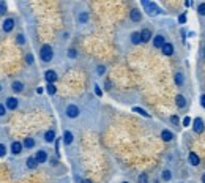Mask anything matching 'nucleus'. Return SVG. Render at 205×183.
<instances>
[{
	"label": "nucleus",
	"mask_w": 205,
	"mask_h": 183,
	"mask_svg": "<svg viewBox=\"0 0 205 183\" xmlns=\"http://www.w3.org/2000/svg\"><path fill=\"white\" fill-rule=\"evenodd\" d=\"M46 81L49 82V84H52L54 81L57 79V74H55V71H52V70H49V71H46Z\"/></svg>",
	"instance_id": "obj_7"
},
{
	"label": "nucleus",
	"mask_w": 205,
	"mask_h": 183,
	"mask_svg": "<svg viewBox=\"0 0 205 183\" xmlns=\"http://www.w3.org/2000/svg\"><path fill=\"white\" fill-rule=\"evenodd\" d=\"M63 140H65V144H71V142H73V133H71V131H65Z\"/></svg>",
	"instance_id": "obj_17"
},
{
	"label": "nucleus",
	"mask_w": 205,
	"mask_h": 183,
	"mask_svg": "<svg viewBox=\"0 0 205 183\" xmlns=\"http://www.w3.org/2000/svg\"><path fill=\"white\" fill-rule=\"evenodd\" d=\"M161 51H162L164 55H172V54H174V46H172L170 43H166V44L161 47Z\"/></svg>",
	"instance_id": "obj_5"
},
{
	"label": "nucleus",
	"mask_w": 205,
	"mask_h": 183,
	"mask_svg": "<svg viewBox=\"0 0 205 183\" xmlns=\"http://www.w3.org/2000/svg\"><path fill=\"white\" fill-rule=\"evenodd\" d=\"M175 101H177V106H178V108H185L186 101H185V96H183V95H177Z\"/></svg>",
	"instance_id": "obj_16"
},
{
	"label": "nucleus",
	"mask_w": 205,
	"mask_h": 183,
	"mask_svg": "<svg viewBox=\"0 0 205 183\" xmlns=\"http://www.w3.org/2000/svg\"><path fill=\"white\" fill-rule=\"evenodd\" d=\"M203 57H205V47H203Z\"/></svg>",
	"instance_id": "obj_44"
},
{
	"label": "nucleus",
	"mask_w": 205,
	"mask_h": 183,
	"mask_svg": "<svg viewBox=\"0 0 205 183\" xmlns=\"http://www.w3.org/2000/svg\"><path fill=\"white\" fill-rule=\"evenodd\" d=\"M80 183H92V181H90V180H82Z\"/></svg>",
	"instance_id": "obj_42"
},
{
	"label": "nucleus",
	"mask_w": 205,
	"mask_h": 183,
	"mask_svg": "<svg viewBox=\"0 0 205 183\" xmlns=\"http://www.w3.org/2000/svg\"><path fill=\"white\" fill-rule=\"evenodd\" d=\"M104 70H106L104 67H98V70H96V71H98V74H103V73H104Z\"/></svg>",
	"instance_id": "obj_38"
},
{
	"label": "nucleus",
	"mask_w": 205,
	"mask_h": 183,
	"mask_svg": "<svg viewBox=\"0 0 205 183\" xmlns=\"http://www.w3.org/2000/svg\"><path fill=\"white\" fill-rule=\"evenodd\" d=\"M178 22H180V24H185V22H186V14H180V16H178Z\"/></svg>",
	"instance_id": "obj_32"
},
{
	"label": "nucleus",
	"mask_w": 205,
	"mask_h": 183,
	"mask_svg": "<svg viewBox=\"0 0 205 183\" xmlns=\"http://www.w3.org/2000/svg\"><path fill=\"white\" fill-rule=\"evenodd\" d=\"M36 164H38V161H36L35 158H29V160H27V166H29L30 169L36 167Z\"/></svg>",
	"instance_id": "obj_22"
},
{
	"label": "nucleus",
	"mask_w": 205,
	"mask_h": 183,
	"mask_svg": "<svg viewBox=\"0 0 205 183\" xmlns=\"http://www.w3.org/2000/svg\"><path fill=\"white\" fill-rule=\"evenodd\" d=\"M44 139H46V142H52L54 139H55V133H54V131H47L44 134Z\"/></svg>",
	"instance_id": "obj_19"
},
{
	"label": "nucleus",
	"mask_w": 205,
	"mask_h": 183,
	"mask_svg": "<svg viewBox=\"0 0 205 183\" xmlns=\"http://www.w3.org/2000/svg\"><path fill=\"white\" fill-rule=\"evenodd\" d=\"M202 183H205V174L202 175Z\"/></svg>",
	"instance_id": "obj_43"
},
{
	"label": "nucleus",
	"mask_w": 205,
	"mask_h": 183,
	"mask_svg": "<svg viewBox=\"0 0 205 183\" xmlns=\"http://www.w3.org/2000/svg\"><path fill=\"white\" fill-rule=\"evenodd\" d=\"M189 123H191V119H189V117H185V119H183V125H185V126H188Z\"/></svg>",
	"instance_id": "obj_35"
},
{
	"label": "nucleus",
	"mask_w": 205,
	"mask_h": 183,
	"mask_svg": "<svg viewBox=\"0 0 205 183\" xmlns=\"http://www.w3.org/2000/svg\"><path fill=\"white\" fill-rule=\"evenodd\" d=\"M68 55H70L71 59H74V57H76V51H74V49H70V52H68Z\"/></svg>",
	"instance_id": "obj_36"
},
{
	"label": "nucleus",
	"mask_w": 205,
	"mask_h": 183,
	"mask_svg": "<svg viewBox=\"0 0 205 183\" xmlns=\"http://www.w3.org/2000/svg\"><path fill=\"white\" fill-rule=\"evenodd\" d=\"M170 177H172L170 171H164V172H162V178H164V180H170Z\"/></svg>",
	"instance_id": "obj_27"
},
{
	"label": "nucleus",
	"mask_w": 205,
	"mask_h": 183,
	"mask_svg": "<svg viewBox=\"0 0 205 183\" xmlns=\"http://www.w3.org/2000/svg\"><path fill=\"white\" fill-rule=\"evenodd\" d=\"M21 150H22V145H21L19 142H13V144H11V152L14 153V155L21 153Z\"/></svg>",
	"instance_id": "obj_14"
},
{
	"label": "nucleus",
	"mask_w": 205,
	"mask_h": 183,
	"mask_svg": "<svg viewBox=\"0 0 205 183\" xmlns=\"http://www.w3.org/2000/svg\"><path fill=\"white\" fill-rule=\"evenodd\" d=\"M95 93H96L98 96H101V95H103V92H101V88H100L98 85H95Z\"/></svg>",
	"instance_id": "obj_33"
},
{
	"label": "nucleus",
	"mask_w": 205,
	"mask_h": 183,
	"mask_svg": "<svg viewBox=\"0 0 205 183\" xmlns=\"http://www.w3.org/2000/svg\"><path fill=\"white\" fill-rule=\"evenodd\" d=\"M6 108L8 109H16L18 108V100L16 98H8L6 100Z\"/></svg>",
	"instance_id": "obj_13"
},
{
	"label": "nucleus",
	"mask_w": 205,
	"mask_h": 183,
	"mask_svg": "<svg viewBox=\"0 0 205 183\" xmlns=\"http://www.w3.org/2000/svg\"><path fill=\"white\" fill-rule=\"evenodd\" d=\"M35 160H36L38 163H44V161L47 160V153H46V152H43V150L38 152V153H36V156H35Z\"/></svg>",
	"instance_id": "obj_10"
},
{
	"label": "nucleus",
	"mask_w": 205,
	"mask_h": 183,
	"mask_svg": "<svg viewBox=\"0 0 205 183\" xmlns=\"http://www.w3.org/2000/svg\"><path fill=\"white\" fill-rule=\"evenodd\" d=\"M25 60H27V62H29V63H33V55H32V54H27Z\"/></svg>",
	"instance_id": "obj_34"
},
{
	"label": "nucleus",
	"mask_w": 205,
	"mask_h": 183,
	"mask_svg": "<svg viewBox=\"0 0 205 183\" xmlns=\"http://www.w3.org/2000/svg\"><path fill=\"white\" fill-rule=\"evenodd\" d=\"M131 21H134V22H139L141 21V13H139V10H131Z\"/></svg>",
	"instance_id": "obj_15"
},
{
	"label": "nucleus",
	"mask_w": 205,
	"mask_h": 183,
	"mask_svg": "<svg viewBox=\"0 0 205 183\" xmlns=\"http://www.w3.org/2000/svg\"><path fill=\"white\" fill-rule=\"evenodd\" d=\"M22 88H24V85H22V82H13V90L14 92H22Z\"/></svg>",
	"instance_id": "obj_20"
},
{
	"label": "nucleus",
	"mask_w": 205,
	"mask_h": 183,
	"mask_svg": "<svg viewBox=\"0 0 205 183\" xmlns=\"http://www.w3.org/2000/svg\"><path fill=\"white\" fill-rule=\"evenodd\" d=\"M142 6L148 11V14H150V16H156V14H159V8H158L153 2H147V0H142Z\"/></svg>",
	"instance_id": "obj_1"
},
{
	"label": "nucleus",
	"mask_w": 205,
	"mask_h": 183,
	"mask_svg": "<svg viewBox=\"0 0 205 183\" xmlns=\"http://www.w3.org/2000/svg\"><path fill=\"white\" fill-rule=\"evenodd\" d=\"M24 41H25V40H24V36H22V35H19V36H18V43H21V44H22Z\"/></svg>",
	"instance_id": "obj_40"
},
{
	"label": "nucleus",
	"mask_w": 205,
	"mask_h": 183,
	"mask_svg": "<svg viewBox=\"0 0 205 183\" xmlns=\"http://www.w3.org/2000/svg\"><path fill=\"white\" fill-rule=\"evenodd\" d=\"M5 114V106L3 104H0V115H3Z\"/></svg>",
	"instance_id": "obj_39"
},
{
	"label": "nucleus",
	"mask_w": 205,
	"mask_h": 183,
	"mask_svg": "<svg viewBox=\"0 0 205 183\" xmlns=\"http://www.w3.org/2000/svg\"><path fill=\"white\" fill-rule=\"evenodd\" d=\"M175 84L177 85H182L183 84V74L182 73H177L175 74Z\"/></svg>",
	"instance_id": "obj_21"
},
{
	"label": "nucleus",
	"mask_w": 205,
	"mask_h": 183,
	"mask_svg": "<svg viewBox=\"0 0 205 183\" xmlns=\"http://www.w3.org/2000/svg\"><path fill=\"white\" fill-rule=\"evenodd\" d=\"M131 41H133L134 44H139V43H141V33L134 32V33L131 35Z\"/></svg>",
	"instance_id": "obj_18"
},
{
	"label": "nucleus",
	"mask_w": 205,
	"mask_h": 183,
	"mask_svg": "<svg viewBox=\"0 0 205 183\" xmlns=\"http://www.w3.org/2000/svg\"><path fill=\"white\" fill-rule=\"evenodd\" d=\"M161 139H162V140H166V142H169V140L174 139V134L169 131V129H164V131L161 133Z\"/></svg>",
	"instance_id": "obj_11"
},
{
	"label": "nucleus",
	"mask_w": 205,
	"mask_h": 183,
	"mask_svg": "<svg viewBox=\"0 0 205 183\" xmlns=\"http://www.w3.org/2000/svg\"><path fill=\"white\" fill-rule=\"evenodd\" d=\"M46 88H47V93H51V95H54V93H55V90H57L54 84H47V87H46Z\"/></svg>",
	"instance_id": "obj_24"
},
{
	"label": "nucleus",
	"mask_w": 205,
	"mask_h": 183,
	"mask_svg": "<svg viewBox=\"0 0 205 183\" xmlns=\"http://www.w3.org/2000/svg\"><path fill=\"white\" fill-rule=\"evenodd\" d=\"M6 153V147L3 145V144H0V156H3Z\"/></svg>",
	"instance_id": "obj_31"
},
{
	"label": "nucleus",
	"mask_w": 205,
	"mask_h": 183,
	"mask_svg": "<svg viewBox=\"0 0 205 183\" xmlns=\"http://www.w3.org/2000/svg\"><path fill=\"white\" fill-rule=\"evenodd\" d=\"M133 111L137 112V114H141V115H144V117H148V114H147L144 109H141V108H133Z\"/></svg>",
	"instance_id": "obj_26"
},
{
	"label": "nucleus",
	"mask_w": 205,
	"mask_h": 183,
	"mask_svg": "<svg viewBox=\"0 0 205 183\" xmlns=\"http://www.w3.org/2000/svg\"><path fill=\"white\" fill-rule=\"evenodd\" d=\"M197 13H199V14H202V16H205V3H200L197 6Z\"/></svg>",
	"instance_id": "obj_25"
},
{
	"label": "nucleus",
	"mask_w": 205,
	"mask_h": 183,
	"mask_svg": "<svg viewBox=\"0 0 205 183\" xmlns=\"http://www.w3.org/2000/svg\"><path fill=\"white\" fill-rule=\"evenodd\" d=\"M147 181H148L147 175H145V174H141V175H139V183H147Z\"/></svg>",
	"instance_id": "obj_29"
},
{
	"label": "nucleus",
	"mask_w": 205,
	"mask_h": 183,
	"mask_svg": "<svg viewBox=\"0 0 205 183\" xmlns=\"http://www.w3.org/2000/svg\"><path fill=\"white\" fill-rule=\"evenodd\" d=\"M13 27H14V21H13V19H6V21L3 22V30H5V32L13 30Z\"/></svg>",
	"instance_id": "obj_12"
},
{
	"label": "nucleus",
	"mask_w": 205,
	"mask_h": 183,
	"mask_svg": "<svg viewBox=\"0 0 205 183\" xmlns=\"http://www.w3.org/2000/svg\"><path fill=\"white\" fill-rule=\"evenodd\" d=\"M77 114H79V109L74 106V104H70V106L66 108V115H68V117L74 119V117H77Z\"/></svg>",
	"instance_id": "obj_4"
},
{
	"label": "nucleus",
	"mask_w": 205,
	"mask_h": 183,
	"mask_svg": "<svg viewBox=\"0 0 205 183\" xmlns=\"http://www.w3.org/2000/svg\"><path fill=\"white\" fill-rule=\"evenodd\" d=\"M153 44H155V47H162L164 44H166V41H164V36L162 35H156L153 38Z\"/></svg>",
	"instance_id": "obj_6"
},
{
	"label": "nucleus",
	"mask_w": 205,
	"mask_h": 183,
	"mask_svg": "<svg viewBox=\"0 0 205 183\" xmlns=\"http://www.w3.org/2000/svg\"><path fill=\"white\" fill-rule=\"evenodd\" d=\"M170 122H172V123H177V122H178V117H177V115H172V117H170Z\"/></svg>",
	"instance_id": "obj_37"
},
{
	"label": "nucleus",
	"mask_w": 205,
	"mask_h": 183,
	"mask_svg": "<svg viewBox=\"0 0 205 183\" xmlns=\"http://www.w3.org/2000/svg\"><path fill=\"white\" fill-rule=\"evenodd\" d=\"M188 160H189V164H193V166H199V156H197L194 152H191V153H189Z\"/></svg>",
	"instance_id": "obj_8"
},
{
	"label": "nucleus",
	"mask_w": 205,
	"mask_h": 183,
	"mask_svg": "<svg viewBox=\"0 0 205 183\" xmlns=\"http://www.w3.org/2000/svg\"><path fill=\"white\" fill-rule=\"evenodd\" d=\"M150 38H152V32H150L148 29H145V30H142L141 32V41H144V43H147Z\"/></svg>",
	"instance_id": "obj_9"
},
{
	"label": "nucleus",
	"mask_w": 205,
	"mask_h": 183,
	"mask_svg": "<svg viewBox=\"0 0 205 183\" xmlns=\"http://www.w3.org/2000/svg\"><path fill=\"white\" fill-rule=\"evenodd\" d=\"M5 11H6V5H5V2H0V14H5Z\"/></svg>",
	"instance_id": "obj_28"
},
{
	"label": "nucleus",
	"mask_w": 205,
	"mask_h": 183,
	"mask_svg": "<svg viewBox=\"0 0 205 183\" xmlns=\"http://www.w3.org/2000/svg\"><path fill=\"white\" fill-rule=\"evenodd\" d=\"M52 59V47L44 44L43 47H41V60L43 62H49Z\"/></svg>",
	"instance_id": "obj_2"
},
{
	"label": "nucleus",
	"mask_w": 205,
	"mask_h": 183,
	"mask_svg": "<svg viewBox=\"0 0 205 183\" xmlns=\"http://www.w3.org/2000/svg\"><path fill=\"white\" fill-rule=\"evenodd\" d=\"M123 183H128V181H123Z\"/></svg>",
	"instance_id": "obj_45"
},
{
	"label": "nucleus",
	"mask_w": 205,
	"mask_h": 183,
	"mask_svg": "<svg viewBox=\"0 0 205 183\" xmlns=\"http://www.w3.org/2000/svg\"><path fill=\"white\" fill-rule=\"evenodd\" d=\"M200 104L205 108V95H202V96H200Z\"/></svg>",
	"instance_id": "obj_41"
},
{
	"label": "nucleus",
	"mask_w": 205,
	"mask_h": 183,
	"mask_svg": "<svg viewBox=\"0 0 205 183\" xmlns=\"http://www.w3.org/2000/svg\"><path fill=\"white\" fill-rule=\"evenodd\" d=\"M87 19H88V14H87V13H82V14L79 16V21H80V22H85Z\"/></svg>",
	"instance_id": "obj_30"
},
{
	"label": "nucleus",
	"mask_w": 205,
	"mask_h": 183,
	"mask_svg": "<svg viewBox=\"0 0 205 183\" xmlns=\"http://www.w3.org/2000/svg\"><path fill=\"white\" fill-rule=\"evenodd\" d=\"M193 129L196 133H202L203 131V120L202 119H194V122H193Z\"/></svg>",
	"instance_id": "obj_3"
},
{
	"label": "nucleus",
	"mask_w": 205,
	"mask_h": 183,
	"mask_svg": "<svg viewBox=\"0 0 205 183\" xmlns=\"http://www.w3.org/2000/svg\"><path fill=\"white\" fill-rule=\"evenodd\" d=\"M24 145H25L27 148H32V147L35 145V140L29 137V139H25V140H24Z\"/></svg>",
	"instance_id": "obj_23"
}]
</instances>
